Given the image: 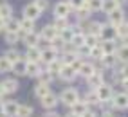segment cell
I'll return each mask as SVG.
<instances>
[{"label":"cell","mask_w":128,"mask_h":117,"mask_svg":"<svg viewBox=\"0 0 128 117\" xmlns=\"http://www.w3.org/2000/svg\"><path fill=\"white\" fill-rule=\"evenodd\" d=\"M101 61H103V67L110 69V67H114V65L117 63V58H116V54H103Z\"/></svg>","instance_id":"cell-30"},{"label":"cell","mask_w":128,"mask_h":117,"mask_svg":"<svg viewBox=\"0 0 128 117\" xmlns=\"http://www.w3.org/2000/svg\"><path fill=\"white\" fill-rule=\"evenodd\" d=\"M4 40H6V43H9V45H14L16 41L20 40V34H18V32H11V31H6V32H4Z\"/></svg>","instance_id":"cell-31"},{"label":"cell","mask_w":128,"mask_h":117,"mask_svg":"<svg viewBox=\"0 0 128 117\" xmlns=\"http://www.w3.org/2000/svg\"><path fill=\"white\" fill-rule=\"evenodd\" d=\"M121 87H123V88L128 92V76H124V78L121 79Z\"/></svg>","instance_id":"cell-46"},{"label":"cell","mask_w":128,"mask_h":117,"mask_svg":"<svg viewBox=\"0 0 128 117\" xmlns=\"http://www.w3.org/2000/svg\"><path fill=\"white\" fill-rule=\"evenodd\" d=\"M54 60H58V49H54L52 45L45 47L44 51H42V60H40V61H44V63L47 65V63L54 61Z\"/></svg>","instance_id":"cell-4"},{"label":"cell","mask_w":128,"mask_h":117,"mask_svg":"<svg viewBox=\"0 0 128 117\" xmlns=\"http://www.w3.org/2000/svg\"><path fill=\"white\" fill-rule=\"evenodd\" d=\"M76 72H78L80 76H83V78H88L90 74L96 72V69H94V65H92V63H88V61H81Z\"/></svg>","instance_id":"cell-12"},{"label":"cell","mask_w":128,"mask_h":117,"mask_svg":"<svg viewBox=\"0 0 128 117\" xmlns=\"http://www.w3.org/2000/svg\"><path fill=\"white\" fill-rule=\"evenodd\" d=\"M13 16V7L9 4H0V20H9Z\"/></svg>","instance_id":"cell-24"},{"label":"cell","mask_w":128,"mask_h":117,"mask_svg":"<svg viewBox=\"0 0 128 117\" xmlns=\"http://www.w3.org/2000/svg\"><path fill=\"white\" fill-rule=\"evenodd\" d=\"M101 101H99V97H98V94H96V90H90V92H87V105H99Z\"/></svg>","instance_id":"cell-38"},{"label":"cell","mask_w":128,"mask_h":117,"mask_svg":"<svg viewBox=\"0 0 128 117\" xmlns=\"http://www.w3.org/2000/svg\"><path fill=\"white\" fill-rule=\"evenodd\" d=\"M60 99H62V103H63V105L70 106V105H74V103L80 99V96H78V90H76V88H67V90H63V92H62Z\"/></svg>","instance_id":"cell-1"},{"label":"cell","mask_w":128,"mask_h":117,"mask_svg":"<svg viewBox=\"0 0 128 117\" xmlns=\"http://www.w3.org/2000/svg\"><path fill=\"white\" fill-rule=\"evenodd\" d=\"M40 103H42V106L44 108H49V110H52V108L58 105V96H54L52 92H49L47 96H44L40 99Z\"/></svg>","instance_id":"cell-10"},{"label":"cell","mask_w":128,"mask_h":117,"mask_svg":"<svg viewBox=\"0 0 128 117\" xmlns=\"http://www.w3.org/2000/svg\"><path fill=\"white\" fill-rule=\"evenodd\" d=\"M18 34H20V38H22V41L27 47H32V45H38V38H40V34L38 32H34V31H31V32H24V31H18Z\"/></svg>","instance_id":"cell-2"},{"label":"cell","mask_w":128,"mask_h":117,"mask_svg":"<svg viewBox=\"0 0 128 117\" xmlns=\"http://www.w3.org/2000/svg\"><path fill=\"white\" fill-rule=\"evenodd\" d=\"M69 43H70L74 49H80V47H83V45H85V32H81V31H80V32H74Z\"/></svg>","instance_id":"cell-20"},{"label":"cell","mask_w":128,"mask_h":117,"mask_svg":"<svg viewBox=\"0 0 128 117\" xmlns=\"http://www.w3.org/2000/svg\"><path fill=\"white\" fill-rule=\"evenodd\" d=\"M62 67H63V63L60 61V58L58 60H54V61H50V63H47L45 65V69L50 72V74H54V76H58L60 74V70H62Z\"/></svg>","instance_id":"cell-25"},{"label":"cell","mask_w":128,"mask_h":117,"mask_svg":"<svg viewBox=\"0 0 128 117\" xmlns=\"http://www.w3.org/2000/svg\"><path fill=\"white\" fill-rule=\"evenodd\" d=\"M116 27L114 25H101V32H99V38L103 40H116Z\"/></svg>","instance_id":"cell-15"},{"label":"cell","mask_w":128,"mask_h":117,"mask_svg":"<svg viewBox=\"0 0 128 117\" xmlns=\"http://www.w3.org/2000/svg\"><path fill=\"white\" fill-rule=\"evenodd\" d=\"M123 40V45H128V36H124V38H121Z\"/></svg>","instance_id":"cell-51"},{"label":"cell","mask_w":128,"mask_h":117,"mask_svg":"<svg viewBox=\"0 0 128 117\" xmlns=\"http://www.w3.org/2000/svg\"><path fill=\"white\" fill-rule=\"evenodd\" d=\"M103 49V54H116L117 51V43L116 40H103V43H99Z\"/></svg>","instance_id":"cell-17"},{"label":"cell","mask_w":128,"mask_h":117,"mask_svg":"<svg viewBox=\"0 0 128 117\" xmlns=\"http://www.w3.org/2000/svg\"><path fill=\"white\" fill-rule=\"evenodd\" d=\"M4 56H6V58H7V60H9L11 63L18 61L20 58H22V56H20V52L16 51V49H9V51H6V54H4Z\"/></svg>","instance_id":"cell-36"},{"label":"cell","mask_w":128,"mask_h":117,"mask_svg":"<svg viewBox=\"0 0 128 117\" xmlns=\"http://www.w3.org/2000/svg\"><path fill=\"white\" fill-rule=\"evenodd\" d=\"M99 32H101V23H99V22H92L90 27H88V34H96V36H99Z\"/></svg>","instance_id":"cell-42"},{"label":"cell","mask_w":128,"mask_h":117,"mask_svg":"<svg viewBox=\"0 0 128 117\" xmlns=\"http://www.w3.org/2000/svg\"><path fill=\"white\" fill-rule=\"evenodd\" d=\"M108 20H110V23L116 27V25H119V23H123L124 22V14H123V9L121 7H116V9H112L108 13Z\"/></svg>","instance_id":"cell-6"},{"label":"cell","mask_w":128,"mask_h":117,"mask_svg":"<svg viewBox=\"0 0 128 117\" xmlns=\"http://www.w3.org/2000/svg\"><path fill=\"white\" fill-rule=\"evenodd\" d=\"M11 67H13V63L6 56L0 58V72H11Z\"/></svg>","instance_id":"cell-40"},{"label":"cell","mask_w":128,"mask_h":117,"mask_svg":"<svg viewBox=\"0 0 128 117\" xmlns=\"http://www.w3.org/2000/svg\"><path fill=\"white\" fill-rule=\"evenodd\" d=\"M69 117H78V115H74V114H70V115H69Z\"/></svg>","instance_id":"cell-54"},{"label":"cell","mask_w":128,"mask_h":117,"mask_svg":"<svg viewBox=\"0 0 128 117\" xmlns=\"http://www.w3.org/2000/svg\"><path fill=\"white\" fill-rule=\"evenodd\" d=\"M2 87H4V90H6V94H13V92H16L18 90V81L16 79H4L2 81Z\"/></svg>","instance_id":"cell-22"},{"label":"cell","mask_w":128,"mask_h":117,"mask_svg":"<svg viewBox=\"0 0 128 117\" xmlns=\"http://www.w3.org/2000/svg\"><path fill=\"white\" fill-rule=\"evenodd\" d=\"M50 92V87L47 85V83H38V85L34 87V96L38 97V99H42L44 96H47Z\"/></svg>","instance_id":"cell-23"},{"label":"cell","mask_w":128,"mask_h":117,"mask_svg":"<svg viewBox=\"0 0 128 117\" xmlns=\"http://www.w3.org/2000/svg\"><path fill=\"white\" fill-rule=\"evenodd\" d=\"M0 117H2V115H0Z\"/></svg>","instance_id":"cell-55"},{"label":"cell","mask_w":128,"mask_h":117,"mask_svg":"<svg viewBox=\"0 0 128 117\" xmlns=\"http://www.w3.org/2000/svg\"><path fill=\"white\" fill-rule=\"evenodd\" d=\"M116 34L119 36V38H124V36H128V23H119V25H116Z\"/></svg>","instance_id":"cell-39"},{"label":"cell","mask_w":128,"mask_h":117,"mask_svg":"<svg viewBox=\"0 0 128 117\" xmlns=\"http://www.w3.org/2000/svg\"><path fill=\"white\" fill-rule=\"evenodd\" d=\"M0 115H4V103L0 101Z\"/></svg>","instance_id":"cell-50"},{"label":"cell","mask_w":128,"mask_h":117,"mask_svg":"<svg viewBox=\"0 0 128 117\" xmlns=\"http://www.w3.org/2000/svg\"><path fill=\"white\" fill-rule=\"evenodd\" d=\"M70 14V5L69 2H58L54 5V16L58 18V16H69Z\"/></svg>","instance_id":"cell-13"},{"label":"cell","mask_w":128,"mask_h":117,"mask_svg":"<svg viewBox=\"0 0 128 117\" xmlns=\"http://www.w3.org/2000/svg\"><path fill=\"white\" fill-rule=\"evenodd\" d=\"M40 14H42V11L38 9V5L32 2V4H27L24 7V16L25 18H31V20H38L40 18Z\"/></svg>","instance_id":"cell-5"},{"label":"cell","mask_w":128,"mask_h":117,"mask_svg":"<svg viewBox=\"0 0 128 117\" xmlns=\"http://www.w3.org/2000/svg\"><path fill=\"white\" fill-rule=\"evenodd\" d=\"M34 4L38 5V9H40L42 13H44L47 7H49V2H47V0H34Z\"/></svg>","instance_id":"cell-45"},{"label":"cell","mask_w":128,"mask_h":117,"mask_svg":"<svg viewBox=\"0 0 128 117\" xmlns=\"http://www.w3.org/2000/svg\"><path fill=\"white\" fill-rule=\"evenodd\" d=\"M45 117H60V114H56V112H49V114H45Z\"/></svg>","instance_id":"cell-48"},{"label":"cell","mask_w":128,"mask_h":117,"mask_svg":"<svg viewBox=\"0 0 128 117\" xmlns=\"http://www.w3.org/2000/svg\"><path fill=\"white\" fill-rule=\"evenodd\" d=\"M116 7H119V4L116 0H103V2H101V11H105V13H110L112 9H116Z\"/></svg>","instance_id":"cell-33"},{"label":"cell","mask_w":128,"mask_h":117,"mask_svg":"<svg viewBox=\"0 0 128 117\" xmlns=\"http://www.w3.org/2000/svg\"><path fill=\"white\" fill-rule=\"evenodd\" d=\"M76 74H78V72H76V70L72 69L70 65H63V67H62V70H60V74H58V76L62 78L63 81H72V79L76 78Z\"/></svg>","instance_id":"cell-11"},{"label":"cell","mask_w":128,"mask_h":117,"mask_svg":"<svg viewBox=\"0 0 128 117\" xmlns=\"http://www.w3.org/2000/svg\"><path fill=\"white\" fill-rule=\"evenodd\" d=\"M31 115H32V108L29 105H18L16 117H31Z\"/></svg>","instance_id":"cell-32"},{"label":"cell","mask_w":128,"mask_h":117,"mask_svg":"<svg viewBox=\"0 0 128 117\" xmlns=\"http://www.w3.org/2000/svg\"><path fill=\"white\" fill-rule=\"evenodd\" d=\"M101 2L103 0H87V5L90 11H101Z\"/></svg>","instance_id":"cell-41"},{"label":"cell","mask_w":128,"mask_h":117,"mask_svg":"<svg viewBox=\"0 0 128 117\" xmlns=\"http://www.w3.org/2000/svg\"><path fill=\"white\" fill-rule=\"evenodd\" d=\"M20 31L24 32H31V31H34V20H31V18H24L20 20Z\"/></svg>","instance_id":"cell-27"},{"label":"cell","mask_w":128,"mask_h":117,"mask_svg":"<svg viewBox=\"0 0 128 117\" xmlns=\"http://www.w3.org/2000/svg\"><path fill=\"white\" fill-rule=\"evenodd\" d=\"M70 108H72V114L80 117V115H83L85 112L88 110V105H87V101H80V99H78L74 105H70Z\"/></svg>","instance_id":"cell-18"},{"label":"cell","mask_w":128,"mask_h":117,"mask_svg":"<svg viewBox=\"0 0 128 117\" xmlns=\"http://www.w3.org/2000/svg\"><path fill=\"white\" fill-rule=\"evenodd\" d=\"M56 34H58V31H56L54 25H45L44 29H42V34H40V36H44V38H47V40L50 41Z\"/></svg>","instance_id":"cell-29"},{"label":"cell","mask_w":128,"mask_h":117,"mask_svg":"<svg viewBox=\"0 0 128 117\" xmlns=\"http://www.w3.org/2000/svg\"><path fill=\"white\" fill-rule=\"evenodd\" d=\"M88 56H90V58H96V60H101V58H103V49H101V45H94V47H90Z\"/></svg>","instance_id":"cell-35"},{"label":"cell","mask_w":128,"mask_h":117,"mask_svg":"<svg viewBox=\"0 0 128 117\" xmlns=\"http://www.w3.org/2000/svg\"><path fill=\"white\" fill-rule=\"evenodd\" d=\"M4 31H11V32H18L20 31V20H16V18H11L9 20H6L4 22Z\"/></svg>","instance_id":"cell-21"},{"label":"cell","mask_w":128,"mask_h":117,"mask_svg":"<svg viewBox=\"0 0 128 117\" xmlns=\"http://www.w3.org/2000/svg\"><path fill=\"white\" fill-rule=\"evenodd\" d=\"M85 45H87V47L99 45V36H96V34H85Z\"/></svg>","instance_id":"cell-37"},{"label":"cell","mask_w":128,"mask_h":117,"mask_svg":"<svg viewBox=\"0 0 128 117\" xmlns=\"http://www.w3.org/2000/svg\"><path fill=\"white\" fill-rule=\"evenodd\" d=\"M121 72H123V76H128V65H126V67H124V69H123V70H121Z\"/></svg>","instance_id":"cell-49"},{"label":"cell","mask_w":128,"mask_h":117,"mask_svg":"<svg viewBox=\"0 0 128 117\" xmlns=\"http://www.w3.org/2000/svg\"><path fill=\"white\" fill-rule=\"evenodd\" d=\"M52 25L56 27V31H58V32H62L63 29L70 27V23H69V20H67V16H58V18L54 20V23H52Z\"/></svg>","instance_id":"cell-26"},{"label":"cell","mask_w":128,"mask_h":117,"mask_svg":"<svg viewBox=\"0 0 128 117\" xmlns=\"http://www.w3.org/2000/svg\"><path fill=\"white\" fill-rule=\"evenodd\" d=\"M38 79H40V83H47V85H49V83L54 79V74H50V72L45 69V70H42V72L38 74Z\"/></svg>","instance_id":"cell-34"},{"label":"cell","mask_w":128,"mask_h":117,"mask_svg":"<svg viewBox=\"0 0 128 117\" xmlns=\"http://www.w3.org/2000/svg\"><path fill=\"white\" fill-rule=\"evenodd\" d=\"M80 117H96V114H94V112H88V110H87V112H85L83 115H80Z\"/></svg>","instance_id":"cell-47"},{"label":"cell","mask_w":128,"mask_h":117,"mask_svg":"<svg viewBox=\"0 0 128 117\" xmlns=\"http://www.w3.org/2000/svg\"><path fill=\"white\" fill-rule=\"evenodd\" d=\"M18 112V103L16 101H6L4 103V115L6 117H16Z\"/></svg>","instance_id":"cell-16"},{"label":"cell","mask_w":128,"mask_h":117,"mask_svg":"<svg viewBox=\"0 0 128 117\" xmlns=\"http://www.w3.org/2000/svg\"><path fill=\"white\" fill-rule=\"evenodd\" d=\"M88 14H90V9H88V5H87V4L78 9V18H87Z\"/></svg>","instance_id":"cell-43"},{"label":"cell","mask_w":128,"mask_h":117,"mask_svg":"<svg viewBox=\"0 0 128 117\" xmlns=\"http://www.w3.org/2000/svg\"><path fill=\"white\" fill-rule=\"evenodd\" d=\"M4 31V20H0V32Z\"/></svg>","instance_id":"cell-52"},{"label":"cell","mask_w":128,"mask_h":117,"mask_svg":"<svg viewBox=\"0 0 128 117\" xmlns=\"http://www.w3.org/2000/svg\"><path fill=\"white\" fill-rule=\"evenodd\" d=\"M112 97H114L112 105L116 108H119V110H126V108H128V94H126V92H121V94L112 96Z\"/></svg>","instance_id":"cell-7"},{"label":"cell","mask_w":128,"mask_h":117,"mask_svg":"<svg viewBox=\"0 0 128 117\" xmlns=\"http://www.w3.org/2000/svg\"><path fill=\"white\" fill-rule=\"evenodd\" d=\"M25 61H40L42 60V49L38 45H32V47H27L25 51Z\"/></svg>","instance_id":"cell-8"},{"label":"cell","mask_w":128,"mask_h":117,"mask_svg":"<svg viewBox=\"0 0 128 117\" xmlns=\"http://www.w3.org/2000/svg\"><path fill=\"white\" fill-rule=\"evenodd\" d=\"M87 81H88V87L98 88L99 85H103V83H105V79H103V72H94V74H90V76L87 78Z\"/></svg>","instance_id":"cell-14"},{"label":"cell","mask_w":128,"mask_h":117,"mask_svg":"<svg viewBox=\"0 0 128 117\" xmlns=\"http://www.w3.org/2000/svg\"><path fill=\"white\" fill-rule=\"evenodd\" d=\"M96 90V94H98V97H99V101H110L112 99V87L110 85H106V83H103V85H99L98 88H94Z\"/></svg>","instance_id":"cell-3"},{"label":"cell","mask_w":128,"mask_h":117,"mask_svg":"<svg viewBox=\"0 0 128 117\" xmlns=\"http://www.w3.org/2000/svg\"><path fill=\"white\" fill-rule=\"evenodd\" d=\"M25 67H27V61L20 58L18 61H14V63H13V67H11V72H14L16 76H25Z\"/></svg>","instance_id":"cell-19"},{"label":"cell","mask_w":128,"mask_h":117,"mask_svg":"<svg viewBox=\"0 0 128 117\" xmlns=\"http://www.w3.org/2000/svg\"><path fill=\"white\" fill-rule=\"evenodd\" d=\"M116 58L117 61H123V63H128V45H121L116 51Z\"/></svg>","instance_id":"cell-28"},{"label":"cell","mask_w":128,"mask_h":117,"mask_svg":"<svg viewBox=\"0 0 128 117\" xmlns=\"http://www.w3.org/2000/svg\"><path fill=\"white\" fill-rule=\"evenodd\" d=\"M117 4H126V0H116Z\"/></svg>","instance_id":"cell-53"},{"label":"cell","mask_w":128,"mask_h":117,"mask_svg":"<svg viewBox=\"0 0 128 117\" xmlns=\"http://www.w3.org/2000/svg\"><path fill=\"white\" fill-rule=\"evenodd\" d=\"M44 70L42 69L40 61H27V67H25V76H31V78H38V74Z\"/></svg>","instance_id":"cell-9"},{"label":"cell","mask_w":128,"mask_h":117,"mask_svg":"<svg viewBox=\"0 0 128 117\" xmlns=\"http://www.w3.org/2000/svg\"><path fill=\"white\" fill-rule=\"evenodd\" d=\"M85 4H87V0H70L69 2L70 9H80V7H83Z\"/></svg>","instance_id":"cell-44"}]
</instances>
